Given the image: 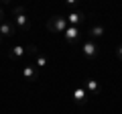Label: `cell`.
<instances>
[{
	"label": "cell",
	"instance_id": "1",
	"mask_svg": "<svg viewBox=\"0 0 122 114\" xmlns=\"http://www.w3.org/2000/svg\"><path fill=\"white\" fill-rule=\"evenodd\" d=\"M12 22L16 26V31H20V33H26L30 29V21H29V16H26L22 6H14L12 8Z\"/></svg>",
	"mask_w": 122,
	"mask_h": 114
},
{
	"label": "cell",
	"instance_id": "2",
	"mask_svg": "<svg viewBox=\"0 0 122 114\" xmlns=\"http://www.w3.org/2000/svg\"><path fill=\"white\" fill-rule=\"evenodd\" d=\"M67 18L65 16H59V14H55V16H51L47 21V29L51 33H65L67 31Z\"/></svg>",
	"mask_w": 122,
	"mask_h": 114
},
{
	"label": "cell",
	"instance_id": "3",
	"mask_svg": "<svg viewBox=\"0 0 122 114\" xmlns=\"http://www.w3.org/2000/svg\"><path fill=\"white\" fill-rule=\"evenodd\" d=\"M98 53H100V49H98V45L94 43L92 39H87V41L81 43V55L86 57V59H96Z\"/></svg>",
	"mask_w": 122,
	"mask_h": 114
},
{
	"label": "cell",
	"instance_id": "4",
	"mask_svg": "<svg viewBox=\"0 0 122 114\" xmlns=\"http://www.w3.org/2000/svg\"><path fill=\"white\" fill-rule=\"evenodd\" d=\"M81 88L87 92V96H98L102 92V86H100V82L96 78H86L83 83H81Z\"/></svg>",
	"mask_w": 122,
	"mask_h": 114
},
{
	"label": "cell",
	"instance_id": "5",
	"mask_svg": "<svg viewBox=\"0 0 122 114\" xmlns=\"http://www.w3.org/2000/svg\"><path fill=\"white\" fill-rule=\"evenodd\" d=\"M20 73H22V78H25L26 82H37L39 75H41V71H39V67H35V63H25Z\"/></svg>",
	"mask_w": 122,
	"mask_h": 114
},
{
	"label": "cell",
	"instance_id": "6",
	"mask_svg": "<svg viewBox=\"0 0 122 114\" xmlns=\"http://www.w3.org/2000/svg\"><path fill=\"white\" fill-rule=\"evenodd\" d=\"M16 35V26H14V22L12 21H2L0 22V37L2 39H10V37H14Z\"/></svg>",
	"mask_w": 122,
	"mask_h": 114
},
{
	"label": "cell",
	"instance_id": "7",
	"mask_svg": "<svg viewBox=\"0 0 122 114\" xmlns=\"http://www.w3.org/2000/svg\"><path fill=\"white\" fill-rule=\"evenodd\" d=\"M63 37H65V43H67V45H77L81 33H79L77 26H67V31L63 33Z\"/></svg>",
	"mask_w": 122,
	"mask_h": 114
},
{
	"label": "cell",
	"instance_id": "8",
	"mask_svg": "<svg viewBox=\"0 0 122 114\" xmlns=\"http://www.w3.org/2000/svg\"><path fill=\"white\" fill-rule=\"evenodd\" d=\"M71 98H73V102H75V104L83 106V104L87 102V98H90V96H87V92L81 88V86H77V88H73V92H71Z\"/></svg>",
	"mask_w": 122,
	"mask_h": 114
},
{
	"label": "cell",
	"instance_id": "9",
	"mask_svg": "<svg viewBox=\"0 0 122 114\" xmlns=\"http://www.w3.org/2000/svg\"><path fill=\"white\" fill-rule=\"evenodd\" d=\"M25 53H26V47H22V45H12L8 49V57L14 59V61H20L22 57H25Z\"/></svg>",
	"mask_w": 122,
	"mask_h": 114
},
{
	"label": "cell",
	"instance_id": "10",
	"mask_svg": "<svg viewBox=\"0 0 122 114\" xmlns=\"http://www.w3.org/2000/svg\"><path fill=\"white\" fill-rule=\"evenodd\" d=\"M83 18H86V16H83L81 10H73V12L67 14V25H69V26H77L79 22H83Z\"/></svg>",
	"mask_w": 122,
	"mask_h": 114
},
{
	"label": "cell",
	"instance_id": "11",
	"mask_svg": "<svg viewBox=\"0 0 122 114\" xmlns=\"http://www.w3.org/2000/svg\"><path fill=\"white\" fill-rule=\"evenodd\" d=\"M104 33H106V26H104V25H94V26H90V37H92V41L104 37Z\"/></svg>",
	"mask_w": 122,
	"mask_h": 114
},
{
	"label": "cell",
	"instance_id": "12",
	"mask_svg": "<svg viewBox=\"0 0 122 114\" xmlns=\"http://www.w3.org/2000/svg\"><path fill=\"white\" fill-rule=\"evenodd\" d=\"M33 59H35V67H39V69H43V67H47V57L45 55H41V53H37L35 57H33Z\"/></svg>",
	"mask_w": 122,
	"mask_h": 114
},
{
	"label": "cell",
	"instance_id": "13",
	"mask_svg": "<svg viewBox=\"0 0 122 114\" xmlns=\"http://www.w3.org/2000/svg\"><path fill=\"white\" fill-rule=\"evenodd\" d=\"M116 57H118V59L122 61V43L118 45V49H116Z\"/></svg>",
	"mask_w": 122,
	"mask_h": 114
},
{
	"label": "cell",
	"instance_id": "14",
	"mask_svg": "<svg viewBox=\"0 0 122 114\" xmlns=\"http://www.w3.org/2000/svg\"><path fill=\"white\" fill-rule=\"evenodd\" d=\"M2 18H4V6L0 4V22H2Z\"/></svg>",
	"mask_w": 122,
	"mask_h": 114
},
{
	"label": "cell",
	"instance_id": "15",
	"mask_svg": "<svg viewBox=\"0 0 122 114\" xmlns=\"http://www.w3.org/2000/svg\"><path fill=\"white\" fill-rule=\"evenodd\" d=\"M0 45H2V37H0Z\"/></svg>",
	"mask_w": 122,
	"mask_h": 114
}]
</instances>
